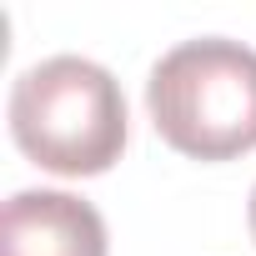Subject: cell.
<instances>
[{
    "mask_svg": "<svg viewBox=\"0 0 256 256\" xmlns=\"http://www.w3.org/2000/svg\"><path fill=\"white\" fill-rule=\"evenodd\" d=\"M146 110L161 141L191 161L256 151V50L226 36L181 40L151 66Z\"/></svg>",
    "mask_w": 256,
    "mask_h": 256,
    "instance_id": "obj_1",
    "label": "cell"
},
{
    "mask_svg": "<svg viewBox=\"0 0 256 256\" xmlns=\"http://www.w3.org/2000/svg\"><path fill=\"white\" fill-rule=\"evenodd\" d=\"M10 136L56 176H100L126 151L120 80L86 56H50L10 86Z\"/></svg>",
    "mask_w": 256,
    "mask_h": 256,
    "instance_id": "obj_2",
    "label": "cell"
},
{
    "mask_svg": "<svg viewBox=\"0 0 256 256\" xmlns=\"http://www.w3.org/2000/svg\"><path fill=\"white\" fill-rule=\"evenodd\" d=\"M0 256H106V221L70 191H16L0 216Z\"/></svg>",
    "mask_w": 256,
    "mask_h": 256,
    "instance_id": "obj_3",
    "label": "cell"
},
{
    "mask_svg": "<svg viewBox=\"0 0 256 256\" xmlns=\"http://www.w3.org/2000/svg\"><path fill=\"white\" fill-rule=\"evenodd\" d=\"M246 221H251V241H256V186H251V206H246Z\"/></svg>",
    "mask_w": 256,
    "mask_h": 256,
    "instance_id": "obj_4",
    "label": "cell"
}]
</instances>
